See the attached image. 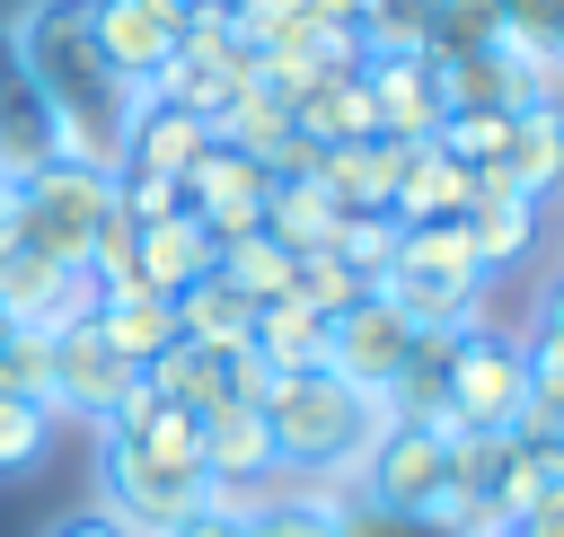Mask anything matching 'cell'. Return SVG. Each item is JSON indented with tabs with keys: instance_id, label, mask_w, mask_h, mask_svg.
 I'll return each mask as SVG.
<instances>
[{
	"instance_id": "cell-1",
	"label": "cell",
	"mask_w": 564,
	"mask_h": 537,
	"mask_svg": "<svg viewBox=\"0 0 564 537\" xmlns=\"http://www.w3.org/2000/svg\"><path fill=\"white\" fill-rule=\"evenodd\" d=\"M9 62L18 79L35 88V106L53 114L62 132V158H88V167H123V132H132V88L97 62L88 44V0H35L9 35Z\"/></svg>"
},
{
	"instance_id": "cell-2",
	"label": "cell",
	"mask_w": 564,
	"mask_h": 537,
	"mask_svg": "<svg viewBox=\"0 0 564 537\" xmlns=\"http://www.w3.org/2000/svg\"><path fill=\"white\" fill-rule=\"evenodd\" d=\"M256 405L273 423L282 467H352L388 423V396H370V387H352L335 370H273Z\"/></svg>"
},
{
	"instance_id": "cell-3",
	"label": "cell",
	"mask_w": 564,
	"mask_h": 537,
	"mask_svg": "<svg viewBox=\"0 0 564 537\" xmlns=\"http://www.w3.org/2000/svg\"><path fill=\"white\" fill-rule=\"evenodd\" d=\"M476 282H485V264H476L467 229L458 220H414V229H397V255L370 291H388L414 326H476Z\"/></svg>"
},
{
	"instance_id": "cell-4",
	"label": "cell",
	"mask_w": 564,
	"mask_h": 537,
	"mask_svg": "<svg viewBox=\"0 0 564 537\" xmlns=\"http://www.w3.org/2000/svg\"><path fill=\"white\" fill-rule=\"evenodd\" d=\"M115 220V167L88 158H53L35 176H18V246L44 264H88L97 229Z\"/></svg>"
},
{
	"instance_id": "cell-5",
	"label": "cell",
	"mask_w": 564,
	"mask_h": 537,
	"mask_svg": "<svg viewBox=\"0 0 564 537\" xmlns=\"http://www.w3.org/2000/svg\"><path fill=\"white\" fill-rule=\"evenodd\" d=\"M520 423H529L520 343L511 335H485V326H458V352H449V387H441L432 431H520Z\"/></svg>"
},
{
	"instance_id": "cell-6",
	"label": "cell",
	"mask_w": 564,
	"mask_h": 537,
	"mask_svg": "<svg viewBox=\"0 0 564 537\" xmlns=\"http://www.w3.org/2000/svg\"><path fill=\"white\" fill-rule=\"evenodd\" d=\"M352 467H361V502H370L379 519H432V502L449 493V431L388 414L379 440H370Z\"/></svg>"
},
{
	"instance_id": "cell-7",
	"label": "cell",
	"mask_w": 564,
	"mask_h": 537,
	"mask_svg": "<svg viewBox=\"0 0 564 537\" xmlns=\"http://www.w3.org/2000/svg\"><path fill=\"white\" fill-rule=\"evenodd\" d=\"M97 511H115L123 528H141V537H159V528H176V519H194L203 502H212V475H194V467H159V458H141L132 440H115V431H97Z\"/></svg>"
},
{
	"instance_id": "cell-8",
	"label": "cell",
	"mask_w": 564,
	"mask_h": 537,
	"mask_svg": "<svg viewBox=\"0 0 564 537\" xmlns=\"http://www.w3.org/2000/svg\"><path fill=\"white\" fill-rule=\"evenodd\" d=\"M361 88H370V114L388 141H432L441 114H449V62L441 44H414V53H370L361 44Z\"/></svg>"
},
{
	"instance_id": "cell-9",
	"label": "cell",
	"mask_w": 564,
	"mask_h": 537,
	"mask_svg": "<svg viewBox=\"0 0 564 537\" xmlns=\"http://www.w3.org/2000/svg\"><path fill=\"white\" fill-rule=\"evenodd\" d=\"M176 35H185V0H88V44L132 97L176 62Z\"/></svg>"
},
{
	"instance_id": "cell-10",
	"label": "cell",
	"mask_w": 564,
	"mask_h": 537,
	"mask_svg": "<svg viewBox=\"0 0 564 537\" xmlns=\"http://www.w3.org/2000/svg\"><path fill=\"white\" fill-rule=\"evenodd\" d=\"M141 379H150L167 405H185V414H212V405H256L273 370H264L247 343H229V352H220V343H194V335H176V343H167V352H159Z\"/></svg>"
},
{
	"instance_id": "cell-11",
	"label": "cell",
	"mask_w": 564,
	"mask_h": 537,
	"mask_svg": "<svg viewBox=\"0 0 564 537\" xmlns=\"http://www.w3.org/2000/svg\"><path fill=\"white\" fill-rule=\"evenodd\" d=\"M405 352H414V317H405L388 291H361V299L335 317L326 370H335V379H352V387H370V396H388V387H397V370H405Z\"/></svg>"
},
{
	"instance_id": "cell-12",
	"label": "cell",
	"mask_w": 564,
	"mask_h": 537,
	"mask_svg": "<svg viewBox=\"0 0 564 537\" xmlns=\"http://www.w3.org/2000/svg\"><path fill=\"white\" fill-rule=\"evenodd\" d=\"M88 308H97L88 264H44V255H26V246L0 255V317H9L18 335H62V326H79Z\"/></svg>"
},
{
	"instance_id": "cell-13",
	"label": "cell",
	"mask_w": 564,
	"mask_h": 537,
	"mask_svg": "<svg viewBox=\"0 0 564 537\" xmlns=\"http://www.w3.org/2000/svg\"><path fill=\"white\" fill-rule=\"evenodd\" d=\"M555 185H564V106H511L502 150L476 167V194H520V202H538V194H555Z\"/></svg>"
},
{
	"instance_id": "cell-14",
	"label": "cell",
	"mask_w": 564,
	"mask_h": 537,
	"mask_svg": "<svg viewBox=\"0 0 564 537\" xmlns=\"http://www.w3.org/2000/svg\"><path fill=\"white\" fill-rule=\"evenodd\" d=\"M44 352H53V379H44V405L62 414H88V423H106L115 414V396L132 387V361H115L106 352V335L79 317V326H62V335H44Z\"/></svg>"
},
{
	"instance_id": "cell-15",
	"label": "cell",
	"mask_w": 564,
	"mask_h": 537,
	"mask_svg": "<svg viewBox=\"0 0 564 537\" xmlns=\"http://www.w3.org/2000/svg\"><path fill=\"white\" fill-rule=\"evenodd\" d=\"M414 150H423V141H388V132H370V141H335V150H317V185H326L344 211H388V202H397V176H405Z\"/></svg>"
},
{
	"instance_id": "cell-16",
	"label": "cell",
	"mask_w": 564,
	"mask_h": 537,
	"mask_svg": "<svg viewBox=\"0 0 564 537\" xmlns=\"http://www.w3.org/2000/svg\"><path fill=\"white\" fill-rule=\"evenodd\" d=\"M212 255H220V246H212V229H203L194 211H167V220L132 229V282H141V291H167V299H176V291H194V282L212 273Z\"/></svg>"
},
{
	"instance_id": "cell-17",
	"label": "cell",
	"mask_w": 564,
	"mask_h": 537,
	"mask_svg": "<svg viewBox=\"0 0 564 537\" xmlns=\"http://www.w3.org/2000/svg\"><path fill=\"white\" fill-rule=\"evenodd\" d=\"M212 150V123L194 114V106H132V132H123V167L132 176H176L185 185V167Z\"/></svg>"
},
{
	"instance_id": "cell-18",
	"label": "cell",
	"mask_w": 564,
	"mask_h": 537,
	"mask_svg": "<svg viewBox=\"0 0 564 537\" xmlns=\"http://www.w3.org/2000/svg\"><path fill=\"white\" fill-rule=\"evenodd\" d=\"M88 326L106 335V352L115 361H132V370H150L167 343H176V299L167 291H97V308H88Z\"/></svg>"
},
{
	"instance_id": "cell-19",
	"label": "cell",
	"mask_w": 564,
	"mask_h": 537,
	"mask_svg": "<svg viewBox=\"0 0 564 537\" xmlns=\"http://www.w3.org/2000/svg\"><path fill=\"white\" fill-rule=\"evenodd\" d=\"M326 343H335V317H317L308 299H264L256 308V326H247V352L264 361V370H326Z\"/></svg>"
},
{
	"instance_id": "cell-20",
	"label": "cell",
	"mask_w": 564,
	"mask_h": 537,
	"mask_svg": "<svg viewBox=\"0 0 564 537\" xmlns=\"http://www.w3.org/2000/svg\"><path fill=\"white\" fill-rule=\"evenodd\" d=\"M467 202H476V176H467L449 150H432V141H423V150L405 158V176H397L388 220H397V229H414V220H458Z\"/></svg>"
},
{
	"instance_id": "cell-21",
	"label": "cell",
	"mask_w": 564,
	"mask_h": 537,
	"mask_svg": "<svg viewBox=\"0 0 564 537\" xmlns=\"http://www.w3.org/2000/svg\"><path fill=\"white\" fill-rule=\"evenodd\" d=\"M62 158V132L53 114L35 106V88L18 79V62H0V176H35Z\"/></svg>"
},
{
	"instance_id": "cell-22",
	"label": "cell",
	"mask_w": 564,
	"mask_h": 537,
	"mask_svg": "<svg viewBox=\"0 0 564 537\" xmlns=\"http://www.w3.org/2000/svg\"><path fill=\"white\" fill-rule=\"evenodd\" d=\"M264 229H273L291 255H308V246H335L344 202H335L317 176H273V194H264Z\"/></svg>"
},
{
	"instance_id": "cell-23",
	"label": "cell",
	"mask_w": 564,
	"mask_h": 537,
	"mask_svg": "<svg viewBox=\"0 0 564 537\" xmlns=\"http://www.w3.org/2000/svg\"><path fill=\"white\" fill-rule=\"evenodd\" d=\"M458 229H467L476 264L494 273V264H520V255L538 246V202H520V194H476V202L458 211Z\"/></svg>"
},
{
	"instance_id": "cell-24",
	"label": "cell",
	"mask_w": 564,
	"mask_h": 537,
	"mask_svg": "<svg viewBox=\"0 0 564 537\" xmlns=\"http://www.w3.org/2000/svg\"><path fill=\"white\" fill-rule=\"evenodd\" d=\"M212 273H220L238 299H256V308H264V299H282V291H291V246H282L273 229H256V238H229V246L212 255Z\"/></svg>"
},
{
	"instance_id": "cell-25",
	"label": "cell",
	"mask_w": 564,
	"mask_h": 537,
	"mask_svg": "<svg viewBox=\"0 0 564 537\" xmlns=\"http://www.w3.org/2000/svg\"><path fill=\"white\" fill-rule=\"evenodd\" d=\"M247 326H256V299H238L220 273H203L194 291H176V335H194V343H247Z\"/></svg>"
},
{
	"instance_id": "cell-26",
	"label": "cell",
	"mask_w": 564,
	"mask_h": 537,
	"mask_svg": "<svg viewBox=\"0 0 564 537\" xmlns=\"http://www.w3.org/2000/svg\"><path fill=\"white\" fill-rule=\"evenodd\" d=\"M361 291H370V282H361V273H352L335 246H308V255H291V299H308L317 317H344Z\"/></svg>"
},
{
	"instance_id": "cell-27",
	"label": "cell",
	"mask_w": 564,
	"mask_h": 537,
	"mask_svg": "<svg viewBox=\"0 0 564 537\" xmlns=\"http://www.w3.org/2000/svg\"><path fill=\"white\" fill-rule=\"evenodd\" d=\"M53 423H62V414H53L44 396H9V387H0V475H26V467L53 449Z\"/></svg>"
},
{
	"instance_id": "cell-28",
	"label": "cell",
	"mask_w": 564,
	"mask_h": 537,
	"mask_svg": "<svg viewBox=\"0 0 564 537\" xmlns=\"http://www.w3.org/2000/svg\"><path fill=\"white\" fill-rule=\"evenodd\" d=\"M441 9H449V0H370V9H361V44H370V53H414V44L441 35Z\"/></svg>"
},
{
	"instance_id": "cell-29",
	"label": "cell",
	"mask_w": 564,
	"mask_h": 537,
	"mask_svg": "<svg viewBox=\"0 0 564 537\" xmlns=\"http://www.w3.org/2000/svg\"><path fill=\"white\" fill-rule=\"evenodd\" d=\"M247 537H352V519L317 493H273L264 511H247Z\"/></svg>"
},
{
	"instance_id": "cell-30",
	"label": "cell",
	"mask_w": 564,
	"mask_h": 537,
	"mask_svg": "<svg viewBox=\"0 0 564 537\" xmlns=\"http://www.w3.org/2000/svg\"><path fill=\"white\" fill-rule=\"evenodd\" d=\"M494 9V35L538 53V62H564V0H485Z\"/></svg>"
},
{
	"instance_id": "cell-31",
	"label": "cell",
	"mask_w": 564,
	"mask_h": 537,
	"mask_svg": "<svg viewBox=\"0 0 564 537\" xmlns=\"http://www.w3.org/2000/svg\"><path fill=\"white\" fill-rule=\"evenodd\" d=\"M141 458H159V467H194L203 475V414H185V405H167L159 396V414L141 423V440H132Z\"/></svg>"
},
{
	"instance_id": "cell-32",
	"label": "cell",
	"mask_w": 564,
	"mask_h": 537,
	"mask_svg": "<svg viewBox=\"0 0 564 537\" xmlns=\"http://www.w3.org/2000/svg\"><path fill=\"white\" fill-rule=\"evenodd\" d=\"M44 537H141V528H123L115 511H62V519H53Z\"/></svg>"
},
{
	"instance_id": "cell-33",
	"label": "cell",
	"mask_w": 564,
	"mask_h": 537,
	"mask_svg": "<svg viewBox=\"0 0 564 537\" xmlns=\"http://www.w3.org/2000/svg\"><path fill=\"white\" fill-rule=\"evenodd\" d=\"M159 537H247V519H238V511H212V502H203L194 519H176V528H159Z\"/></svg>"
},
{
	"instance_id": "cell-34",
	"label": "cell",
	"mask_w": 564,
	"mask_h": 537,
	"mask_svg": "<svg viewBox=\"0 0 564 537\" xmlns=\"http://www.w3.org/2000/svg\"><path fill=\"white\" fill-rule=\"evenodd\" d=\"M511 537H564V484H555V493H546V502H538V511H529Z\"/></svg>"
},
{
	"instance_id": "cell-35",
	"label": "cell",
	"mask_w": 564,
	"mask_h": 537,
	"mask_svg": "<svg viewBox=\"0 0 564 537\" xmlns=\"http://www.w3.org/2000/svg\"><path fill=\"white\" fill-rule=\"evenodd\" d=\"M18 246V176H0V255Z\"/></svg>"
},
{
	"instance_id": "cell-36",
	"label": "cell",
	"mask_w": 564,
	"mask_h": 537,
	"mask_svg": "<svg viewBox=\"0 0 564 537\" xmlns=\"http://www.w3.org/2000/svg\"><path fill=\"white\" fill-rule=\"evenodd\" d=\"M308 9H317L326 26H352V35H361V9H370V0H308Z\"/></svg>"
},
{
	"instance_id": "cell-37",
	"label": "cell",
	"mask_w": 564,
	"mask_h": 537,
	"mask_svg": "<svg viewBox=\"0 0 564 537\" xmlns=\"http://www.w3.org/2000/svg\"><path fill=\"white\" fill-rule=\"evenodd\" d=\"M546 317H555V326H564V282H555V291H546Z\"/></svg>"
},
{
	"instance_id": "cell-38",
	"label": "cell",
	"mask_w": 564,
	"mask_h": 537,
	"mask_svg": "<svg viewBox=\"0 0 564 537\" xmlns=\"http://www.w3.org/2000/svg\"><path fill=\"white\" fill-rule=\"evenodd\" d=\"M185 9H194V0H185Z\"/></svg>"
}]
</instances>
